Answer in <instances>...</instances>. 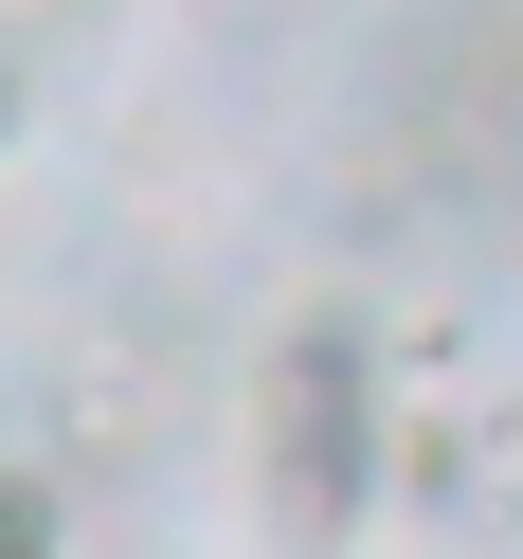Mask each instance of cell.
<instances>
[{"instance_id": "6da1fadb", "label": "cell", "mask_w": 523, "mask_h": 559, "mask_svg": "<svg viewBox=\"0 0 523 559\" xmlns=\"http://www.w3.org/2000/svg\"><path fill=\"white\" fill-rule=\"evenodd\" d=\"M379 343L343 325V307H307L289 343H271V379H253V487H271V523L289 542H343V523L379 506Z\"/></svg>"}, {"instance_id": "7a4b0ae2", "label": "cell", "mask_w": 523, "mask_h": 559, "mask_svg": "<svg viewBox=\"0 0 523 559\" xmlns=\"http://www.w3.org/2000/svg\"><path fill=\"white\" fill-rule=\"evenodd\" d=\"M109 433H145V361H73V451H109Z\"/></svg>"}, {"instance_id": "3957f363", "label": "cell", "mask_w": 523, "mask_h": 559, "mask_svg": "<svg viewBox=\"0 0 523 559\" xmlns=\"http://www.w3.org/2000/svg\"><path fill=\"white\" fill-rule=\"evenodd\" d=\"M0 559H73V542H55V487H37V469H0Z\"/></svg>"}, {"instance_id": "277c9868", "label": "cell", "mask_w": 523, "mask_h": 559, "mask_svg": "<svg viewBox=\"0 0 523 559\" xmlns=\"http://www.w3.org/2000/svg\"><path fill=\"white\" fill-rule=\"evenodd\" d=\"M0 145H19V73H0Z\"/></svg>"}]
</instances>
